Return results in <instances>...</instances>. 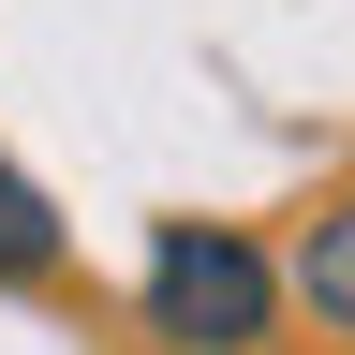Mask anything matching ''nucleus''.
<instances>
[{
    "label": "nucleus",
    "mask_w": 355,
    "mask_h": 355,
    "mask_svg": "<svg viewBox=\"0 0 355 355\" xmlns=\"http://www.w3.org/2000/svg\"><path fill=\"white\" fill-rule=\"evenodd\" d=\"M266 311H282V266H266L237 222H163V252H148V340H178V355H252Z\"/></svg>",
    "instance_id": "1"
},
{
    "label": "nucleus",
    "mask_w": 355,
    "mask_h": 355,
    "mask_svg": "<svg viewBox=\"0 0 355 355\" xmlns=\"http://www.w3.org/2000/svg\"><path fill=\"white\" fill-rule=\"evenodd\" d=\"M296 296H311V311H326V326L355 340V193H340V207L296 237Z\"/></svg>",
    "instance_id": "2"
},
{
    "label": "nucleus",
    "mask_w": 355,
    "mask_h": 355,
    "mask_svg": "<svg viewBox=\"0 0 355 355\" xmlns=\"http://www.w3.org/2000/svg\"><path fill=\"white\" fill-rule=\"evenodd\" d=\"M60 266V207H44V178L0 163V282H44Z\"/></svg>",
    "instance_id": "3"
}]
</instances>
